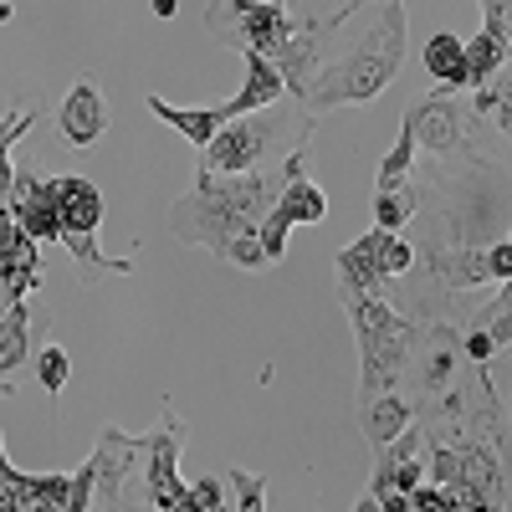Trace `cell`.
<instances>
[{"mask_svg":"<svg viewBox=\"0 0 512 512\" xmlns=\"http://www.w3.org/2000/svg\"><path fill=\"white\" fill-rule=\"evenodd\" d=\"M226 482L236 492V512H267V477L262 472H241V466H231Z\"/></svg>","mask_w":512,"mask_h":512,"instance_id":"cell-26","label":"cell"},{"mask_svg":"<svg viewBox=\"0 0 512 512\" xmlns=\"http://www.w3.org/2000/svg\"><path fill=\"white\" fill-rule=\"evenodd\" d=\"M420 62H425V72H431V82L441 93H472V88H466V41L461 36L436 31L431 41H425Z\"/></svg>","mask_w":512,"mask_h":512,"instance_id":"cell-18","label":"cell"},{"mask_svg":"<svg viewBox=\"0 0 512 512\" xmlns=\"http://www.w3.org/2000/svg\"><path fill=\"white\" fill-rule=\"evenodd\" d=\"M185 420L175 415V405L164 400V425L154 436H139V446H144V492H149V502L159 507V512H169L175 502H185L190 497V482L180 477V451H185Z\"/></svg>","mask_w":512,"mask_h":512,"instance_id":"cell-6","label":"cell"},{"mask_svg":"<svg viewBox=\"0 0 512 512\" xmlns=\"http://www.w3.org/2000/svg\"><path fill=\"white\" fill-rule=\"evenodd\" d=\"M149 113L164 118L169 128H175V134H185L195 149H210V139H216L221 128L231 123L226 108H175V103H164V98H149Z\"/></svg>","mask_w":512,"mask_h":512,"instance_id":"cell-19","label":"cell"},{"mask_svg":"<svg viewBox=\"0 0 512 512\" xmlns=\"http://www.w3.org/2000/svg\"><path fill=\"white\" fill-rule=\"evenodd\" d=\"M169 512H205V507H195V502L185 497V502H175V507H169Z\"/></svg>","mask_w":512,"mask_h":512,"instance_id":"cell-34","label":"cell"},{"mask_svg":"<svg viewBox=\"0 0 512 512\" xmlns=\"http://www.w3.org/2000/svg\"><path fill=\"white\" fill-rule=\"evenodd\" d=\"M415 267V251L400 241V236H390V246H384V277H400V272H410Z\"/></svg>","mask_w":512,"mask_h":512,"instance_id":"cell-29","label":"cell"},{"mask_svg":"<svg viewBox=\"0 0 512 512\" xmlns=\"http://www.w3.org/2000/svg\"><path fill=\"white\" fill-rule=\"evenodd\" d=\"M11 216L31 241H62V221H57V205H52V175H16Z\"/></svg>","mask_w":512,"mask_h":512,"instance_id":"cell-13","label":"cell"},{"mask_svg":"<svg viewBox=\"0 0 512 512\" xmlns=\"http://www.w3.org/2000/svg\"><path fill=\"white\" fill-rule=\"evenodd\" d=\"M57 128L72 149H88L108 134V98L93 77H77L72 93L62 98V113H57Z\"/></svg>","mask_w":512,"mask_h":512,"instance_id":"cell-9","label":"cell"},{"mask_svg":"<svg viewBox=\"0 0 512 512\" xmlns=\"http://www.w3.org/2000/svg\"><path fill=\"white\" fill-rule=\"evenodd\" d=\"M384 246H390V231H364L354 246H344L338 251V262H333V272H338V297H354V292H379L384 282Z\"/></svg>","mask_w":512,"mask_h":512,"instance_id":"cell-10","label":"cell"},{"mask_svg":"<svg viewBox=\"0 0 512 512\" xmlns=\"http://www.w3.org/2000/svg\"><path fill=\"white\" fill-rule=\"evenodd\" d=\"M456 364H461V338L451 328H431L420 333V395L436 400L441 390L456 384Z\"/></svg>","mask_w":512,"mask_h":512,"instance_id":"cell-15","label":"cell"},{"mask_svg":"<svg viewBox=\"0 0 512 512\" xmlns=\"http://www.w3.org/2000/svg\"><path fill=\"white\" fill-rule=\"evenodd\" d=\"M52 205L62 236H98L103 226V195L88 175H52Z\"/></svg>","mask_w":512,"mask_h":512,"instance_id":"cell-12","label":"cell"},{"mask_svg":"<svg viewBox=\"0 0 512 512\" xmlns=\"http://www.w3.org/2000/svg\"><path fill=\"white\" fill-rule=\"evenodd\" d=\"M26 359H31V308L6 303L0 308V379L16 374Z\"/></svg>","mask_w":512,"mask_h":512,"instance_id":"cell-21","label":"cell"},{"mask_svg":"<svg viewBox=\"0 0 512 512\" xmlns=\"http://www.w3.org/2000/svg\"><path fill=\"white\" fill-rule=\"evenodd\" d=\"M410 169H415V134H410V128H400V139L390 144V154L379 159V175H374L379 185L374 190H405Z\"/></svg>","mask_w":512,"mask_h":512,"instance_id":"cell-23","label":"cell"},{"mask_svg":"<svg viewBox=\"0 0 512 512\" xmlns=\"http://www.w3.org/2000/svg\"><path fill=\"white\" fill-rule=\"evenodd\" d=\"M344 308L359 328V359H364V374H359V405L395 390L400 384V369L410 359V349L420 344V323L400 318L379 292H354L344 297Z\"/></svg>","mask_w":512,"mask_h":512,"instance_id":"cell-3","label":"cell"},{"mask_svg":"<svg viewBox=\"0 0 512 512\" xmlns=\"http://www.w3.org/2000/svg\"><path fill=\"white\" fill-rule=\"evenodd\" d=\"M425 267H431L446 287H482V282H492L487 251H477V246H461V251H436V256H425Z\"/></svg>","mask_w":512,"mask_h":512,"instance_id":"cell-20","label":"cell"},{"mask_svg":"<svg viewBox=\"0 0 512 512\" xmlns=\"http://www.w3.org/2000/svg\"><path fill=\"white\" fill-rule=\"evenodd\" d=\"M205 31L231 41L236 52H262L272 62L297 26H292V11L282 6V0H210Z\"/></svg>","mask_w":512,"mask_h":512,"instance_id":"cell-4","label":"cell"},{"mask_svg":"<svg viewBox=\"0 0 512 512\" xmlns=\"http://www.w3.org/2000/svg\"><path fill=\"white\" fill-rule=\"evenodd\" d=\"M502 26H507V47H512V0H502Z\"/></svg>","mask_w":512,"mask_h":512,"instance_id":"cell-33","label":"cell"},{"mask_svg":"<svg viewBox=\"0 0 512 512\" xmlns=\"http://www.w3.org/2000/svg\"><path fill=\"white\" fill-rule=\"evenodd\" d=\"M425 446H431V436L420 431V425H410L405 436H395L390 446H379L374 451V497L384 512H410V497L415 487L425 482Z\"/></svg>","mask_w":512,"mask_h":512,"instance_id":"cell-7","label":"cell"},{"mask_svg":"<svg viewBox=\"0 0 512 512\" xmlns=\"http://www.w3.org/2000/svg\"><path fill=\"white\" fill-rule=\"evenodd\" d=\"M410 210H415V200L405 195V190H374V226L379 231H400L405 221H410Z\"/></svg>","mask_w":512,"mask_h":512,"instance_id":"cell-25","label":"cell"},{"mask_svg":"<svg viewBox=\"0 0 512 512\" xmlns=\"http://www.w3.org/2000/svg\"><path fill=\"white\" fill-rule=\"evenodd\" d=\"M297 175H308V139L297 144L277 169H256V175H210V169H200L195 190L169 205V231H175L185 246L226 251L231 236L256 231L267 221V210L277 205V195Z\"/></svg>","mask_w":512,"mask_h":512,"instance_id":"cell-1","label":"cell"},{"mask_svg":"<svg viewBox=\"0 0 512 512\" xmlns=\"http://www.w3.org/2000/svg\"><path fill=\"white\" fill-rule=\"evenodd\" d=\"M277 134H282V118L272 108L246 113V118L226 123L221 134L210 139V149H200L205 154L200 169H210V175H251V169L267 159V149L277 144Z\"/></svg>","mask_w":512,"mask_h":512,"instance_id":"cell-5","label":"cell"},{"mask_svg":"<svg viewBox=\"0 0 512 512\" xmlns=\"http://www.w3.org/2000/svg\"><path fill=\"white\" fill-rule=\"evenodd\" d=\"M354 512H384V507H379V497H374V492H364V497L354 502Z\"/></svg>","mask_w":512,"mask_h":512,"instance_id":"cell-32","label":"cell"},{"mask_svg":"<svg viewBox=\"0 0 512 512\" xmlns=\"http://www.w3.org/2000/svg\"><path fill=\"white\" fill-rule=\"evenodd\" d=\"M328 216V195L308 180V175H297L287 180V190L277 195V205L267 210V221L256 226V236H262V251H267V262H282L287 256V231L292 226H318Z\"/></svg>","mask_w":512,"mask_h":512,"instance_id":"cell-8","label":"cell"},{"mask_svg":"<svg viewBox=\"0 0 512 512\" xmlns=\"http://www.w3.org/2000/svg\"><path fill=\"white\" fill-rule=\"evenodd\" d=\"M410 512H446V497H441V487L420 482V487H415V497H410Z\"/></svg>","mask_w":512,"mask_h":512,"instance_id":"cell-30","label":"cell"},{"mask_svg":"<svg viewBox=\"0 0 512 512\" xmlns=\"http://www.w3.org/2000/svg\"><path fill=\"white\" fill-rule=\"evenodd\" d=\"M241 62H246V88H241L231 103H221V108L231 113V123H236V118H246V113H262V108H272V103L287 93L282 72H277L262 52H241Z\"/></svg>","mask_w":512,"mask_h":512,"instance_id":"cell-16","label":"cell"},{"mask_svg":"<svg viewBox=\"0 0 512 512\" xmlns=\"http://www.w3.org/2000/svg\"><path fill=\"white\" fill-rule=\"evenodd\" d=\"M405 128L415 134V144H425L431 154H451L466 144V108L456 98H425L405 113Z\"/></svg>","mask_w":512,"mask_h":512,"instance_id":"cell-11","label":"cell"},{"mask_svg":"<svg viewBox=\"0 0 512 512\" xmlns=\"http://www.w3.org/2000/svg\"><path fill=\"white\" fill-rule=\"evenodd\" d=\"M512 57V47H507V41H497L492 31H477L472 41H466V88H472V93H482L487 88V82L502 72V62Z\"/></svg>","mask_w":512,"mask_h":512,"instance_id":"cell-22","label":"cell"},{"mask_svg":"<svg viewBox=\"0 0 512 512\" xmlns=\"http://www.w3.org/2000/svg\"><path fill=\"white\" fill-rule=\"evenodd\" d=\"M359 425H364V441L379 451V446H390L395 436L410 431L415 410H410V400H405L400 390H384V395H374V400L359 405Z\"/></svg>","mask_w":512,"mask_h":512,"instance_id":"cell-17","label":"cell"},{"mask_svg":"<svg viewBox=\"0 0 512 512\" xmlns=\"http://www.w3.org/2000/svg\"><path fill=\"white\" fill-rule=\"evenodd\" d=\"M67 374H72V359L62 344H47V349H36V379H41V390H47L52 400L67 390Z\"/></svg>","mask_w":512,"mask_h":512,"instance_id":"cell-24","label":"cell"},{"mask_svg":"<svg viewBox=\"0 0 512 512\" xmlns=\"http://www.w3.org/2000/svg\"><path fill=\"white\" fill-rule=\"evenodd\" d=\"M400 67H405V6L400 0H384L379 21L369 26V36L359 41V47L344 62H333L313 77V88L303 93L308 118H318L328 108H349V103L379 98L395 82Z\"/></svg>","mask_w":512,"mask_h":512,"instance_id":"cell-2","label":"cell"},{"mask_svg":"<svg viewBox=\"0 0 512 512\" xmlns=\"http://www.w3.org/2000/svg\"><path fill=\"white\" fill-rule=\"evenodd\" d=\"M134 456H144V446H139V436L128 441L123 431H103V441H98V451H93V466H98V507L103 512H118V492H123V482H128V472H134Z\"/></svg>","mask_w":512,"mask_h":512,"instance_id":"cell-14","label":"cell"},{"mask_svg":"<svg viewBox=\"0 0 512 512\" xmlns=\"http://www.w3.org/2000/svg\"><path fill=\"white\" fill-rule=\"evenodd\" d=\"M221 256H226L231 267H241V272H262V267H272V262H267V251H262V236H256V231L231 236Z\"/></svg>","mask_w":512,"mask_h":512,"instance_id":"cell-27","label":"cell"},{"mask_svg":"<svg viewBox=\"0 0 512 512\" xmlns=\"http://www.w3.org/2000/svg\"><path fill=\"white\" fill-rule=\"evenodd\" d=\"M190 502L205 507V512H236V502L226 497V482H221V477H200V482H190Z\"/></svg>","mask_w":512,"mask_h":512,"instance_id":"cell-28","label":"cell"},{"mask_svg":"<svg viewBox=\"0 0 512 512\" xmlns=\"http://www.w3.org/2000/svg\"><path fill=\"white\" fill-rule=\"evenodd\" d=\"M175 11H180V0H154V16L159 21H175Z\"/></svg>","mask_w":512,"mask_h":512,"instance_id":"cell-31","label":"cell"}]
</instances>
